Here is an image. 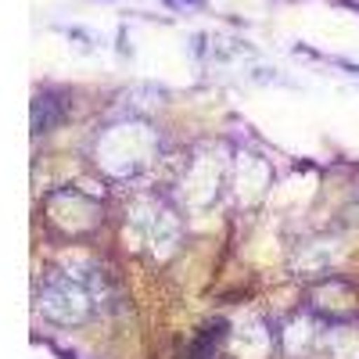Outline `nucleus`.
Segmentation results:
<instances>
[{
  "label": "nucleus",
  "mask_w": 359,
  "mask_h": 359,
  "mask_svg": "<svg viewBox=\"0 0 359 359\" xmlns=\"http://www.w3.org/2000/svg\"><path fill=\"white\" fill-rule=\"evenodd\" d=\"M40 309L54 323H83L90 316V291L65 273H54L40 291Z\"/></svg>",
  "instance_id": "obj_1"
},
{
  "label": "nucleus",
  "mask_w": 359,
  "mask_h": 359,
  "mask_svg": "<svg viewBox=\"0 0 359 359\" xmlns=\"http://www.w3.org/2000/svg\"><path fill=\"white\" fill-rule=\"evenodd\" d=\"M65 118V104L57 101V94H40L36 101H33V130L36 133H50L57 123Z\"/></svg>",
  "instance_id": "obj_2"
},
{
  "label": "nucleus",
  "mask_w": 359,
  "mask_h": 359,
  "mask_svg": "<svg viewBox=\"0 0 359 359\" xmlns=\"http://www.w3.org/2000/svg\"><path fill=\"white\" fill-rule=\"evenodd\" d=\"M327 345H331L334 359H359V331L355 327H338V331H331Z\"/></svg>",
  "instance_id": "obj_3"
},
{
  "label": "nucleus",
  "mask_w": 359,
  "mask_h": 359,
  "mask_svg": "<svg viewBox=\"0 0 359 359\" xmlns=\"http://www.w3.org/2000/svg\"><path fill=\"white\" fill-rule=\"evenodd\" d=\"M172 4H201V0H172Z\"/></svg>",
  "instance_id": "obj_4"
}]
</instances>
